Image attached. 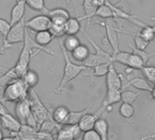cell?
I'll return each mask as SVG.
<instances>
[{
	"label": "cell",
	"mask_w": 155,
	"mask_h": 140,
	"mask_svg": "<svg viewBox=\"0 0 155 140\" xmlns=\"http://www.w3.org/2000/svg\"><path fill=\"white\" fill-rule=\"evenodd\" d=\"M34 50H37L38 52L44 51L49 55L54 54V52L52 50L38 44L35 41V39L32 38V37L30 36L28 31H26V36H25V40L23 42L22 50L20 52V55L18 56L17 64L14 65V68L19 78L24 77V75L28 70V65H29L31 58L37 55V53H34Z\"/></svg>",
	"instance_id": "cell-1"
},
{
	"label": "cell",
	"mask_w": 155,
	"mask_h": 140,
	"mask_svg": "<svg viewBox=\"0 0 155 140\" xmlns=\"http://www.w3.org/2000/svg\"><path fill=\"white\" fill-rule=\"evenodd\" d=\"M59 46H60V48H61V51H62L65 65H64L63 76H62L61 81H60L59 86L58 87V88H56V90H55V93H57V94L65 93L64 89L68 86V84L69 82H71L73 79H75L81 73H82L83 71H85V70L88 68L84 65L74 64L69 59V56H68V53H67V49L65 48V46L63 45V41L60 38H59Z\"/></svg>",
	"instance_id": "cell-2"
},
{
	"label": "cell",
	"mask_w": 155,
	"mask_h": 140,
	"mask_svg": "<svg viewBox=\"0 0 155 140\" xmlns=\"http://www.w3.org/2000/svg\"><path fill=\"white\" fill-rule=\"evenodd\" d=\"M28 90H30L25 84L22 78H16L10 81L4 88L3 96L6 102H18L28 98Z\"/></svg>",
	"instance_id": "cell-3"
},
{
	"label": "cell",
	"mask_w": 155,
	"mask_h": 140,
	"mask_svg": "<svg viewBox=\"0 0 155 140\" xmlns=\"http://www.w3.org/2000/svg\"><path fill=\"white\" fill-rule=\"evenodd\" d=\"M26 31L27 27L26 21L24 18L18 23L11 26V28L8 31L7 37L5 38V40H3V46L1 47V50H0V54H4V52L8 48L11 47L15 44L23 43L25 40Z\"/></svg>",
	"instance_id": "cell-4"
},
{
	"label": "cell",
	"mask_w": 155,
	"mask_h": 140,
	"mask_svg": "<svg viewBox=\"0 0 155 140\" xmlns=\"http://www.w3.org/2000/svg\"><path fill=\"white\" fill-rule=\"evenodd\" d=\"M30 93L33 96V100L31 101V107H32V113L34 114L38 123V128L39 126L48 118L51 117V114L49 113V111H48V109L46 108V107L43 105V103L40 101V99L38 98V96L36 94V92L31 88L30 89Z\"/></svg>",
	"instance_id": "cell-5"
},
{
	"label": "cell",
	"mask_w": 155,
	"mask_h": 140,
	"mask_svg": "<svg viewBox=\"0 0 155 140\" xmlns=\"http://www.w3.org/2000/svg\"><path fill=\"white\" fill-rule=\"evenodd\" d=\"M51 24L52 21L49 16L43 14V15L36 16L26 21V27L27 29H29L33 32H38L42 30L49 29Z\"/></svg>",
	"instance_id": "cell-6"
},
{
	"label": "cell",
	"mask_w": 155,
	"mask_h": 140,
	"mask_svg": "<svg viewBox=\"0 0 155 140\" xmlns=\"http://www.w3.org/2000/svg\"><path fill=\"white\" fill-rule=\"evenodd\" d=\"M99 23L101 24L105 28L107 39H108L109 43L110 44V46H111L112 51H113L112 55L118 53L120 51V48H119V33H120V30L121 29V27H115L110 21H107L104 23H101V22H99Z\"/></svg>",
	"instance_id": "cell-7"
},
{
	"label": "cell",
	"mask_w": 155,
	"mask_h": 140,
	"mask_svg": "<svg viewBox=\"0 0 155 140\" xmlns=\"http://www.w3.org/2000/svg\"><path fill=\"white\" fill-rule=\"evenodd\" d=\"M79 124H64L58 127L57 138L58 139H74L77 138L81 133Z\"/></svg>",
	"instance_id": "cell-8"
},
{
	"label": "cell",
	"mask_w": 155,
	"mask_h": 140,
	"mask_svg": "<svg viewBox=\"0 0 155 140\" xmlns=\"http://www.w3.org/2000/svg\"><path fill=\"white\" fill-rule=\"evenodd\" d=\"M123 77L115 69L113 63L110 65L109 72L106 75V86L107 89H120L122 88Z\"/></svg>",
	"instance_id": "cell-9"
},
{
	"label": "cell",
	"mask_w": 155,
	"mask_h": 140,
	"mask_svg": "<svg viewBox=\"0 0 155 140\" xmlns=\"http://www.w3.org/2000/svg\"><path fill=\"white\" fill-rule=\"evenodd\" d=\"M105 112V107L102 106L95 114H85L82 118L81 119V121L79 122V126L81 129L82 132H85L87 130L92 129L94 128L95 123L97 121V119L103 115V113Z\"/></svg>",
	"instance_id": "cell-10"
},
{
	"label": "cell",
	"mask_w": 155,
	"mask_h": 140,
	"mask_svg": "<svg viewBox=\"0 0 155 140\" xmlns=\"http://www.w3.org/2000/svg\"><path fill=\"white\" fill-rule=\"evenodd\" d=\"M15 112L17 115V117L19 119L22 125H25L27 122V118L32 112L31 107V101L28 98H25L23 100H20L17 102Z\"/></svg>",
	"instance_id": "cell-11"
},
{
	"label": "cell",
	"mask_w": 155,
	"mask_h": 140,
	"mask_svg": "<svg viewBox=\"0 0 155 140\" xmlns=\"http://www.w3.org/2000/svg\"><path fill=\"white\" fill-rule=\"evenodd\" d=\"M101 5V3L99 1V0H84L83 1V10L85 13L84 17L79 18L81 20H84L87 19L88 23H87V29L86 31H88L90 25L91 23V20L93 19L94 14L96 12V10L98 9V8Z\"/></svg>",
	"instance_id": "cell-12"
},
{
	"label": "cell",
	"mask_w": 155,
	"mask_h": 140,
	"mask_svg": "<svg viewBox=\"0 0 155 140\" xmlns=\"http://www.w3.org/2000/svg\"><path fill=\"white\" fill-rule=\"evenodd\" d=\"M0 124L6 130L11 132H18L22 126L21 122L18 118H16L9 112L0 116Z\"/></svg>",
	"instance_id": "cell-13"
},
{
	"label": "cell",
	"mask_w": 155,
	"mask_h": 140,
	"mask_svg": "<svg viewBox=\"0 0 155 140\" xmlns=\"http://www.w3.org/2000/svg\"><path fill=\"white\" fill-rule=\"evenodd\" d=\"M26 6L27 3L25 0H19L17 1L15 6L11 9V14H10V24L11 26L18 23L24 18V15L26 12Z\"/></svg>",
	"instance_id": "cell-14"
},
{
	"label": "cell",
	"mask_w": 155,
	"mask_h": 140,
	"mask_svg": "<svg viewBox=\"0 0 155 140\" xmlns=\"http://www.w3.org/2000/svg\"><path fill=\"white\" fill-rule=\"evenodd\" d=\"M53 24L58 25H65L67 20L70 18L69 13L67 9L62 8H56L50 9L48 13Z\"/></svg>",
	"instance_id": "cell-15"
},
{
	"label": "cell",
	"mask_w": 155,
	"mask_h": 140,
	"mask_svg": "<svg viewBox=\"0 0 155 140\" xmlns=\"http://www.w3.org/2000/svg\"><path fill=\"white\" fill-rule=\"evenodd\" d=\"M69 109L65 107V106H58L57 107H55L51 113L52 118L53 120L59 126L64 125L67 123V120L69 116Z\"/></svg>",
	"instance_id": "cell-16"
},
{
	"label": "cell",
	"mask_w": 155,
	"mask_h": 140,
	"mask_svg": "<svg viewBox=\"0 0 155 140\" xmlns=\"http://www.w3.org/2000/svg\"><path fill=\"white\" fill-rule=\"evenodd\" d=\"M94 129L100 134L101 140H108L109 139V130H110V125L108 120L106 119L105 116H101L94 126Z\"/></svg>",
	"instance_id": "cell-17"
},
{
	"label": "cell",
	"mask_w": 155,
	"mask_h": 140,
	"mask_svg": "<svg viewBox=\"0 0 155 140\" xmlns=\"http://www.w3.org/2000/svg\"><path fill=\"white\" fill-rule=\"evenodd\" d=\"M128 86H131L137 89L140 90H143V91H148V92H151L153 89V85L151 83H150L145 78H133L129 80L128 85L126 86V88Z\"/></svg>",
	"instance_id": "cell-18"
},
{
	"label": "cell",
	"mask_w": 155,
	"mask_h": 140,
	"mask_svg": "<svg viewBox=\"0 0 155 140\" xmlns=\"http://www.w3.org/2000/svg\"><path fill=\"white\" fill-rule=\"evenodd\" d=\"M121 101V90L120 89H107L106 97L103 100L102 106L104 107L112 106Z\"/></svg>",
	"instance_id": "cell-19"
},
{
	"label": "cell",
	"mask_w": 155,
	"mask_h": 140,
	"mask_svg": "<svg viewBox=\"0 0 155 140\" xmlns=\"http://www.w3.org/2000/svg\"><path fill=\"white\" fill-rule=\"evenodd\" d=\"M81 19L79 18H69L64 25L66 35H77L81 29Z\"/></svg>",
	"instance_id": "cell-20"
},
{
	"label": "cell",
	"mask_w": 155,
	"mask_h": 140,
	"mask_svg": "<svg viewBox=\"0 0 155 140\" xmlns=\"http://www.w3.org/2000/svg\"><path fill=\"white\" fill-rule=\"evenodd\" d=\"M91 55V51L90 48L84 45V44H81L78 47H76L72 52H71V56L72 58L78 62H84L88 56Z\"/></svg>",
	"instance_id": "cell-21"
},
{
	"label": "cell",
	"mask_w": 155,
	"mask_h": 140,
	"mask_svg": "<svg viewBox=\"0 0 155 140\" xmlns=\"http://www.w3.org/2000/svg\"><path fill=\"white\" fill-rule=\"evenodd\" d=\"M108 62H111V61L109 58H107L101 55H99L97 53H95V54L91 53V55L88 56V58L83 62V65L85 66H87L88 68H92L98 65H101L103 63H108Z\"/></svg>",
	"instance_id": "cell-22"
},
{
	"label": "cell",
	"mask_w": 155,
	"mask_h": 140,
	"mask_svg": "<svg viewBox=\"0 0 155 140\" xmlns=\"http://www.w3.org/2000/svg\"><path fill=\"white\" fill-rule=\"evenodd\" d=\"M55 37L52 35V33L49 31V29L36 32V35H35V37H34L35 41L38 44H39L40 46H47L49 43H51V41Z\"/></svg>",
	"instance_id": "cell-23"
},
{
	"label": "cell",
	"mask_w": 155,
	"mask_h": 140,
	"mask_svg": "<svg viewBox=\"0 0 155 140\" xmlns=\"http://www.w3.org/2000/svg\"><path fill=\"white\" fill-rule=\"evenodd\" d=\"M22 78H23L25 84L27 85V87L29 89H31L34 87H36L38 85V81H39L38 74L36 71H34V70H32V69H28V71H27V73L24 75V77Z\"/></svg>",
	"instance_id": "cell-24"
},
{
	"label": "cell",
	"mask_w": 155,
	"mask_h": 140,
	"mask_svg": "<svg viewBox=\"0 0 155 140\" xmlns=\"http://www.w3.org/2000/svg\"><path fill=\"white\" fill-rule=\"evenodd\" d=\"M94 18H101L103 19H108V18H114V13L113 10L111 9V8L107 4H101L98 9L96 10L95 14H94Z\"/></svg>",
	"instance_id": "cell-25"
},
{
	"label": "cell",
	"mask_w": 155,
	"mask_h": 140,
	"mask_svg": "<svg viewBox=\"0 0 155 140\" xmlns=\"http://www.w3.org/2000/svg\"><path fill=\"white\" fill-rule=\"evenodd\" d=\"M25 1L27 3V6L29 7L31 9L48 15L49 10L46 8L45 0H25Z\"/></svg>",
	"instance_id": "cell-26"
},
{
	"label": "cell",
	"mask_w": 155,
	"mask_h": 140,
	"mask_svg": "<svg viewBox=\"0 0 155 140\" xmlns=\"http://www.w3.org/2000/svg\"><path fill=\"white\" fill-rule=\"evenodd\" d=\"M91 106L92 104L89 105V107H87L84 110H81V111H72V112L70 111L66 124H79L82 116L90 111Z\"/></svg>",
	"instance_id": "cell-27"
},
{
	"label": "cell",
	"mask_w": 155,
	"mask_h": 140,
	"mask_svg": "<svg viewBox=\"0 0 155 140\" xmlns=\"http://www.w3.org/2000/svg\"><path fill=\"white\" fill-rule=\"evenodd\" d=\"M63 45L67 51L71 53L76 47L81 45V41L76 35H67L66 38L63 41Z\"/></svg>",
	"instance_id": "cell-28"
},
{
	"label": "cell",
	"mask_w": 155,
	"mask_h": 140,
	"mask_svg": "<svg viewBox=\"0 0 155 140\" xmlns=\"http://www.w3.org/2000/svg\"><path fill=\"white\" fill-rule=\"evenodd\" d=\"M111 62H108V63H103L101 65H98L94 67H92V71L91 73V77H96V78H101L104 77L108 74L109 72V68H110V65Z\"/></svg>",
	"instance_id": "cell-29"
},
{
	"label": "cell",
	"mask_w": 155,
	"mask_h": 140,
	"mask_svg": "<svg viewBox=\"0 0 155 140\" xmlns=\"http://www.w3.org/2000/svg\"><path fill=\"white\" fill-rule=\"evenodd\" d=\"M119 113L123 118L130 119L133 116V115L135 113V108L132 104L122 102V104L120 105V107L119 108Z\"/></svg>",
	"instance_id": "cell-30"
},
{
	"label": "cell",
	"mask_w": 155,
	"mask_h": 140,
	"mask_svg": "<svg viewBox=\"0 0 155 140\" xmlns=\"http://www.w3.org/2000/svg\"><path fill=\"white\" fill-rule=\"evenodd\" d=\"M146 65L143 62V60L137 55H135L134 53H130V56H129V59H128V64H127V66L129 67H131L133 69H139V70H141L142 67Z\"/></svg>",
	"instance_id": "cell-31"
},
{
	"label": "cell",
	"mask_w": 155,
	"mask_h": 140,
	"mask_svg": "<svg viewBox=\"0 0 155 140\" xmlns=\"http://www.w3.org/2000/svg\"><path fill=\"white\" fill-rule=\"evenodd\" d=\"M143 78H145L150 83L155 86V66L151 65H144L140 70Z\"/></svg>",
	"instance_id": "cell-32"
},
{
	"label": "cell",
	"mask_w": 155,
	"mask_h": 140,
	"mask_svg": "<svg viewBox=\"0 0 155 140\" xmlns=\"http://www.w3.org/2000/svg\"><path fill=\"white\" fill-rule=\"evenodd\" d=\"M129 46H130V47L132 49V53H134L135 55L139 56L143 60V62H144L145 65H147L148 62H149V60H150L153 56H155V52H154V53H148V52H146L145 50L137 48L135 46H132L131 44H129Z\"/></svg>",
	"instance_id": "cell-33"
},
{
	"label": "cell",
	"mask_w": 155,
	"mask_h": 140,
	"mask_svg": "<svg viewBox=\"0 0 155 140\" xmlns=\"http://www.w3.org/2000/svg\"><path fill=\"white\" fill-rule=\"evenodd\" d=\"M140 95V92H134L131 90L121 91V101L125 103L133 104L137 100Z\"/></svg>",
	"instance_id": "cell-34"
},
{
	"label": "cell",
	"mask_w": 155,
	"mask_h": 140,
	"mask_svg": "<svg viewBox=\"0 0 155 140\" xmlns=\"http://www.w3.org/2000/svg\"><path fill=\"white\" fill-rule=\"evenodd\" d=\"M85 36L87 37V38H88V40L90 41V43L91 44V46L94 47L95 53H97V54H99V55H101V56H103L109 58V59L112 62V54H110V53H108L107 51H105L103 48H101L98 44H96V42H95V41L87 34V33H85Z\"/></svg>",
	"instance_id": "cell-35"
},
{
	"label": "cell",
	"mask_w": 155,
	"mask_h": 140,
	"mask_svg": "<svg viewBox=\"0 0 155 140\" xmlns=\"http://www.w3.org/2000/svg\"><path fill=\"white\" fill-rule=\"evenodd\" d=\"M130 55V53H129V52L119 51L118 53L112 55V62H117V63H120V64L127 66Z\"/></svg>",
	"instance_id": "cell-36"
},
{
	"label": "cell",
	"mask_w": 155,
	"mask_h": 140,
	"mask_svg": "<svg viewBox=\"0 0 155 140\" xmlns=\"http://www.w3.org/2000/svg\"><path fill=\"white\" fill-rule=\"evenodd\" d=\"M49 31L52 33L54 37H58V38H60L66 35L64 25H58V24L52 23L50 27H49Z\"/></svg>",
	"instance_id": "cell-37"
},
{
	"label": "cell",
	"mask_w": 155,
	"mask_h": 140,
	"mask_svg": "<svg viewBox=\"0 0 155 140\" xmlns=\"http://www.w3.org/2000/svg\"><path fill=\"white\" fill-rule=\"evenodd\" d=\"M10 28H11L10 22L0 18V37L3 40H5V38L7 37V35L10 30Z\"/></svg>",
	"instance_id": "cell-38"
},
{
	"label": "cell",
	"mask_w": 155,
	"mask_h": 140,
	"mask_svg": "<svg viewBox=\"0 0 155 140\" xmlns=\"http://www.w3.org/2000/svg\"><path fill=\"white\" fill-rule=\"evenodd\" d=\"M82 138L83 140H101L100 134L94 128L85 131Z\"/></svg>",
	"instance_id": "cell-39"
},
{
	"label": "cell",
	"mask_w": 155,
	"mask_h": 140,
	"mask_svg": "<svg viewBox=\"0 0 155 140\" xmlns=\"http://www.w3.org/2000/svg\"><path fill=\"white\" fill-rule=\"evenodd\" d=\"M8 112H9V111H8V109L6 107L5 103L2 102V101H0V116H4L5 114H7V113H8Z\"/></svg>",
	"instance_id": "cell-40"
},
{
	"label": "cell",
	"mask_w": 155,
	"mask_h": 140,
	"mask_svg": "<svg viewBox=\"0 0 155 140\" xmlns=\"http://www.w3.org/2000/svg\"><path fill=\"white\" fill-rule=\"evenodd\" d=\"M150 94H151L152 98H153V99H155V86L153 87V89H152V91L150 92Z\"/></svg>",
	"instance_id": "cell-41"
},
{
	"label": "cell",
	"mask_w": 155,
	"mask_h": 140,
	"mask_svg": "<svg viewBox=\"0 0 155 140\" xmlns=\"http://www.w3.org/2000/svg\"><path fill=\"white\" fill-rule=\"evenodd\" d=\"M0 101H2V102L6 103L5 98H4V96H3V94H1V93H0Z\"/></svg>",
	"instance_id": "cell-42"
},
{
	"label": "cell",
	"mask_w": 155,
	"mask_h": 140,
	"mask_svg": "<svg viewBox=\"0 0 155 140\" xmlns=\"http://www.w3.org/2000/svg\"><path fill=\"white\" fill-rule=\"evenodd\" d=\"M4 138V135H3V131L0 129V140Z\"/></svg>",
	"instance_id": "cell-43"
},
{
	"label": "cell",
	"mask_w": 155,
	"mask_h": 140,
	"mask_svg": "<svg viewBox=\"0 0 155 140\" xmlns=\"http://www.w3.org/2000/svg\"><path fill=\"white\" fill-rule=\"evenodd\" d=\"M99 1H100L101 4H105V2L107 1V0H99Z\"/></svg>",
	"instance_id": "cell-44"
},
{
	"label": "cell",
	"mask_w": 155,
	"mask_h": 140,
	"mask_svg": "<svg viewBox=\"0 0 155 140\" xmlns=\"http://www.w3.org/2000/svg\"><path fill=\"white\" fill-rule=\"evenodd\" d=\"M150 20H151V21H154V22H155V17H151V18H150Z\"/></svg>",
	"instance_id": "cell-45"
},
{
	"label": "cell",
	"mask_w": 155,
	"mask_h": 140,
	"mask_svg": "<svg viewBox=\"0 0 155 140\" xmlns=\"http://www.w3.org/2000/svg\"><path fill=\"white\" fill-rule=\"evenodd\" d=\"M66 2H69V1H71V0H65Z\"/></svg>",
	"instance_id": "cell-46"
},
{
	"label": "cell",
	"mask_w": 155,
	"mask_h": 140,
	"mask_svg": "<svg viewBox=\"0 0 155 140\" xmlns=\"http://www.w3.org/2000/svg\"><path fill=\"white\" fill-rule=\"evenodd\" d=\"M17 1H19V0H16V2H17Z\"/></svg>",
	"instance_id": "cell-47"
}]
</instances>
